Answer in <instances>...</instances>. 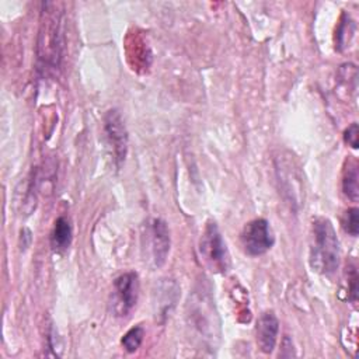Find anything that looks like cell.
<instances>
[{
    "instance_id": "1",
    "label": "cell",
    "mask_w": 359,
    "mask_h": 359,
    "mask_svg": "<svg viewBox=\"0 0 359 359\" xmlns=\"http://www.w3.org/2000/svg\"><path fill=\"white\" fill-rule=\"evenodd\" d=\"M339 241L332 223L327 217H317L311 226L310 266L323 275H332L339 266Z\"/></svg>"
},
{
    "instance_id": "2",
    "label": "cell",
    "mask_w": 359,
    "mask_h": 359,
    "mask_svg": "<svg viewBox=\"0 0 359 359\" xmlns=\"http://www.w3.org/2000/svg\"><path fill=\"white\" fill-rule=\"evenodd\" d=\"M52 3H45L38 42V59L42 63L39 69H57L62 55V13L50 8Z\"/></svg>"
},
{
    "instance_id": "3",
    "label": "cell",
    "mask_w": 359,
    "mask_h": 359,
    "mask_svg": "<svg viewBox=\"0 0 359 359\" xmlns=\"http://www.w3.org/2000/svg\"><path fill=\"white\" fill-rule=\"evenodd\" d=\"M199 254L203 264L213 272L224 273L230 268V255L223 236L215 222H208L201 234Z\"/></svg>"
},
{
    "instance_id": "4",
    "label": "cell",
    "mask_w": 359,
    "mask_h": 359,
    "mask_svg": "<svg viewBox=\"0 0 359 359\" xmlns=\"http://www.w3.org/2000/svg\"><path fill=\"white\" fill-rule=\"evenodd\" d=\"M139 299V276L136 272H125L114 280L111 307L115 316L125 317L136 306Z\"/></svg>"
},
{
    "instance_id": "5",
    "label": "cell",
    "mask_w": 359,
    "mask_h": 359,
    "mask_svg": "<svg viewBox=\"0 0 359 359\" xmlns=\"http://www.w3.org/2000/svg\"><path fill=\"white\" fill-rule=\"evenodd\" d=\"M240 240L244 252L251 257H257L265 254L268 250L272 248L275 243V236L268 220L254 219L245 223L241 230Z\"/></svg>"
},
{
    "instance_id": "6",
    "label": "cell",
    "mask_w": 359,
    "mask_h": 359,
    "mask_svg": "<svg viewBox=\"0 0 359 359\" xmlns=\"http://www.w3.org/2000/svg\"><path fill=\"white\" fill-rule=\"evenodd\" d=\"M104 132L108 140V144L112 149L114 158L119 167L128 153V132L123 125L122 116L116 109H111L104 116Z\"/></svg>"
},
{
    "instance_id": "7",
    "label": "cell",
    "mask_w": 359,
    "mask_h": 359,
    "mask_svg": "<svg viewBox=\"0 0 359 359\" xmlns=\"http://www.w3.org/2000/svg\"><path fill=\"white\" fill-rule=\"evenodd\" d=\"M150 236V252L153 265L160 268L165 264L167 257L170 254V230L167 223L163 219H153L149 227Z\"/></svg>"
},
{
    "instance_id": "8",
    "label": "cell",
    "mask_w": 359,
    "mask_h": 359,
    "mask_svg": "<svg viewBox=\"0 0 359 359\" xmlns=\"http://www.w3.org/2000/svg\"><path fill=\"white\" fill-rule=\"evenodd\" d=\"M279 332V321L272 311H265L259 316L255 327L257 345L264 353H271L276 345Z\"/></svg>"
},
{
    "instance_id": "9",
    "label": "cell",
    "mask_w": 359,
    "mask_h": 359,
    "mask_svg": "<svg viewBox=\"0 0 359 359\" xmlns=\"http://www.w3.org/2000/svg\"><path fill=\"white\" fill-rule=\"evenodd\" d=\"M189 316H191L195 327H198V330L202 334H208V331H210V334L215 335V330H213L215 325H212V320H213L212 306H210V302L206 303L205 294L198 297V302H196V304H194Z\"/></svg>"
},
{
    "instance_id": "10",
    "label": "cell",
    "mask_w": 359,
    "mask_h": 359,
    "mask_svg": "<svg viewBox=\"0 0 359 359\" xmlns=\"http://www.w3.org/2000/svg\"><path fill=\"white\" fill-rule=\"evenodd\" d=\"M342 192L348 199L356 202L359 198V165L355 158H348L342 171Z\"/></svg>"
},
{
    "instance_id": "11",
    "label": "cell",
    "mask_w": 359,
    "mask_h": 359,
    "mask_svg": "<svg viewBox=\"0 0 359 359\" xmlns=\"http://www.w3.org/2000/svg\"><path fill=\"white\" fill-rule=\"evenodd\" d=\"M72 224L67 217L60 216L55 220V226L50 236V245L55 251H65L72 243Z\"/></svg>"
},
{
    "instance_id": "12",
    "label": "cell",
    "mask_w": 359,
    "mask_h": 359,
    "mask_svg": "<svg viewBox=\"0 0 359 359\" xmlns=\"http://www.w3.org/2000/svg\"><path fill=\"white\" fill-rule=\"evenodd\" d=\"M143 338H144V328L142 325H135L122 337L121 344L126 352L132 353L139 349V346L143 342Z\"/></svg>"
},
{
    "instance_id": "13",
    "label": "cell",
    "mask_w": 359,
    "mask_h": 359,
    "mask_svg": "<svg viewBox=\"0 0 359 359\" xmlns=\"http://www.w3.org/2000/svg\"><path fill=\"white\" fill-rule=\"evenodd\" d=\"M341 224H342V229L348 234L356 237L359 233V210H358V208H349L348 210H345L341 217Z\"/></svg>"
},
{
    "instance_id": "14",
    "label": "cell",
    "mask_w": 359,
    "mask_h": 359,
    "mask_svg": "<svg viewBox=\"0 0 359 359\" xmlns=\"http://www.w3.org/2000/svg\"><path fill=\"white\" fill-rule=\"evenodd\" d=\"M349 28H353V24H352V20L349 18V15H346V14H342V20H341V24H339V27H338V29H337V49L338 50H341L344 46H345V43H346V29H349Z\"/></svg>"
},
{
    "instance_id": "15",
    "label": "cell",
    "mask_w": 359,
    "mask_h": 359,
    "mask_svg": "<svg viewBox=\"0 0 359 359\" xmlns=\"http://www.w3.org/2000/svg\"><path fill=\"white\" fill-rule=\"evenodd\" d=\"M359 135V128L358 123H352L348 126V129L344 132V140L345 143H348V146H351L352 149H358V136Z\"/></svg>"
},
{
    "instance_id": "16",
    "label": "cell",
    "mask_w": 359,
    "mask_h": 359,
    "mask_svg": "<svg viewBox=\"0 0 359 359\" xmlns=\"http://www.w3.org/2000/svg\"><path fill=\"white\" fill-rule=\"evenodd\" d=\"M348 279H349V299L352 302H356V297H358V273H356V269L353 266L351 268Z\"/></svg>"
}]
</instances>
